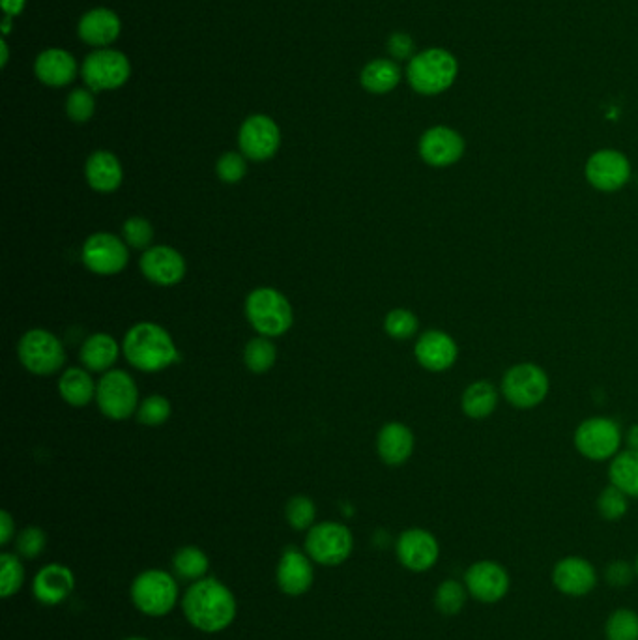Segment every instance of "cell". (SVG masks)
I'll return each instance as SVG.
<instances>
[{
    "instance_id": "1",
    "label": "cell",
    "mask_w": 638,
    "mask_h": 640,
    "mask_svg": "<svg viewBox=\"0 0 638 640\" xmlns=\"http://www.w3.org/2000/svg\"><path fill=\"white\" fill-rule=\"evenodd\" d=\"M182 611L191 627L201 633L216 635L232 626L238 614V603L225 582L208 575L189 584L182 596Z\"/></svg>"
},
{
    "instance_id": "2",
    "label": "cell",
    "mask_w": 638,
    "mask_h": 640,
    "mask_svg": "<svg viewBox=\"0 0 638 640\" xmlns=\"http://www.w3.org/2000/svg\"><path fill=\"white\" fill-rule=\"evenodd\" d=\"M122 350L126 360L145 373H158L180 360L173 337L154 322H139L130 328Z\"/></svg>"
},
{
    "instance_id": "3",
    "label": "cell",
    "mask_w": 638,
    "mask_h": 640,
    "mask_svg": "<svg viewBox=\"0 0 638 640\" xmlns=\"http://www.w3.org/2000/svg\"><path fill=\"white\" fill-rule=\"evenodd\" d=\"M459 75L455 55L442 47H431L408 60L406 81L421 96H438L453 87Z\"/></svg>"
},
{
    "instance_id": "4",
    "label": "cell",
    "mask_w": 638,
    "mask_h": 640,
    "mask_svg": "<svg viewBox=\"0 0 638 640\" xmlns=\"http://www.w3.org/2000/svg\"><path fill=\"white\" fill-rule=\"evenodd\" d=\"M130 597L135 609L145 616H167L180 601L178 579L165 569H146L131 582Z\"/></svg>"
},
{
    "instance_id": "5",
    "label": "cell",
    "mask_w": 638,
    "mask_h": 640,
    "mask_svg": "<svg viewBox=\"0 0 638 640\" xmlns=\"http://www.w3.org/2000/svg\"><path fill=\"white\" fill-rule=\"evenodd\" d=\"M246 317L255 332L270 339L287 334L294 320L289 300L285 298V294L272 287H261L249 292Z\"/></svg>"
},
{
    "instance_id": "6",
    "label": "cell",
    "mask_w": 638,
    "mask_h": 640,
    "mask_svg": "<svg viewBox=\"0 0 638 640\" xmlns=\"http://www.w3.org/2000/svg\"><path fill=\"white\" fill-rule=\"evenodd\" d=\"M304 551L315 564L335 568L350 558L354 551V538L345 524L324 521L307 530Z\"/></svg>"
},
{
    "instance_id": "7",
    "label": "cell",
    "mask_w": 638,
    "mask_h": 640,
    "mask_svg": "<svg viewBox=\"0 0 638 640\" xmlns=\"http://www.w3.org/2000/svg\"><path fill=\"white\" fill-rule=\"evenodd\" d=\"M549 375L536 364L509 367L502 379V395L515 408H534L549 395Z\"/></svg>"
},
{
    "instance_id": "8",
    "label": "cell",
    "mask_w": 638,
    "mask_h": 640,
    "mask_svg": "<svg viewBox=\"0 0 638 640\" xmlns=\"http://www.w3.org/2000/svg\"><path fill=\"white\" fill-rule=\"evenodd\" d=\"M17 356L23 367L34 375H53L66 362L64 347L57 335L36 328L21 337Z\"/></svg>"
},
{
    "instance_id": "9",
    "label": "cell",
    "mask_w": 638,
    "mask_h": 640,
    "mask_svg": "<svg viewBox=\"0 0 638 640\" xmlns=\"http://www.w3.org/2000/svg\"><path fill=\"white\" fill-rule=\"evenodd\" d=\"M96 401L103 416H107L109 420H128L137 410L139 390L135 386V380L126 371L113 369L107 371L98 382Z\"/></svg>"
},
{
    "instance_id": "10",
    "label": "cell",
    "mask_w": 638,
    "mask_h": 640,
    "mask_svg": "<svg viewBox=\"0 0 638 640\" xmlns=\"http://www.w3.org/2000/svg\"><path fill=\"white\" fill-rule=\"evenodd\" d=\"M622 431L610 418H588L575 431V448L590 461H607L620 453Z\"/></svg>"
},
{
    "instance_id": "11",
    "label": "cell",
    "mask_w": 638,
    "mask_h": 640,
    "mask_svg": "<svg viewBox=\"0 0 638 640\" xmlns=\"http://www.w3.org/2000/svg\"><path fill=\"white\" fill-rule=\"evenodd\" d=\"M83 79L94 92L116 90L130 79L131 64L128 57L115 49H98L83 62Z\"/></svg>"
},
{
    "instance_id": "12",
    "label": "cell",
    "mask_w": 638,
    "mask_h": 640,
    "mask_svg": "<svg viewBox=\"0 0 638 640\" xmlns=\"http://www.w3.org/2000/svg\"><path fill=\"white\" fill-rule=\"evenodd\" d=\"M128 261V244L115 234H92L83 244V262L96 276H115L128 266Z\"/></svg>"
},
{
    "instance_id": "13",
    "label": "cell",
    "mask_w": 638,
    "mask_h": 640,
    "mask_svg": "<svg viewBox=\"0 0 638 640\" xmlns=\"http://www.w3.org/2000/svg\"><path fill=\"white\" fill-rule=\"evenodd\" d=\"M588 184L595 190L612 193L622 190L631 178V163L627 156L614 148H603L594 152L584 167Z\"/></svg>"
},
{
    "instance_id": "14",
    "label": "cell",
    "mask_w": 638,
    "mask_h": 640,
    "mask_svg": "<svg viewBox=\"0 0 638 640\" xmlns=\"http://www.w3.org/2000/svg\"><path fill=\"white\" fill-rule=\"evenodd\" d=\"M464 586L472 599L493 605L508 596L511 579L508 569L494 560H479L464 573Z\"/></svg>"
},
{
    "instance_id": "15",
    "label": "cell",
    "mask_w": 638,
    "mask_h": 640,
    "mask_svg": "<svg viewBox=\"0 0 638 640\" xmlns=\"http://www.w3.org/2000/svg\"><path fill=\"white\" fill-rule=\"evenodd\" d=\"M395 554L403 568L412 573L433 569L440 558V543L425 528H408L395 543Z\"/></svg>"
},
{
    "instance_id": "16",
    "label": "cell",
    "mask_w": 638,
    "mask_h": 640,
    "mask_svg": "<svg viewBox=\"0 0 638 640\" xmlns=\"http://www.w3.org/2000/svg\"><path fill=\"white\" fill-rule=\"evenodd\" d=\"M238 145L247 160L266 161L274 158L281 146V131L276 120L266 115L246 118L238 133Z\"/></svg>"
},
{
    "instance_id": "17",
    "label": "cell",
    "mask_w": 638,
    "mask_h": 640,
    "mask_svg": "<svg viewBox=\"0 0 638 640\" xmlns=\"http://www.w3.org/2000/svg\"><path fill=\"white\" fill-rule=\"evenodd\" d=\"M276 581L285 596H304L315 582V562L298 547H287L277 562Z\"/></svg>"
},
{
    "instance_id": "18",
    "label": "cell",
    "mask_w": 638,
    "mask_h": 640,
    "mask_svg": "<svg viewBox=\"0 0 638 640\" xmlns=\"http://www.w3.org/2000/svg\"><path fill=\"white\" fill-rule=\"evenodd\" d=\"M420 156L431 167H450L464 156L463 135L450 126H435L421 135Z\"/></svg>"
},
{
    "instance_id": "19",
    "label": "cell",
    "mask_w": 638,
    "mask_h": 640,
    "mask_svg": "<svg viewBox=\"0 0 638 640\" xmlns=\"http://www.w3.org/2000/svg\"><path fill=\"white\" fill-rule=\"evenodd\" d=\"M552 584L564 596H588L597 586L594 564L582 556H566L552 568Z\"/></svg>"
},
{
    "instance_id": "20",
    "label": "cell",
    "mask_w": 638,
    "mask_h": 640,
    "mask_svg": "<svg viewBox=\"0 0 638 640\" xmlns=\"http://www.w3.org/2000/svg\"><path fill=\"white\" fill-rule=\"evenodd\" d=\"M143 276L160 287H173L186 276L184 257L169 246H154L146 249L141 257Z\"/></svg>"
},
{
    "instance_id": "21",
    "label": "cell",
    "mask_w": 638,
    "mask_h": 640,
    "mask_svg": "<svg viewBox=\"0 0 638 640\" xmlns=\"http://www.w3.org/2000/svg\"><path fill=\"white\" fill-rule=\"evenodd\" d=\"M75 590V575L64 564H47L34 575L32 594L45 607H57L72 596Z\"/></svg>"
},
{
    "instance_id": "22",
    "label": "cell",
    "mask_w": 638,
    "mask_h": 640,
    "mask_svg": "<svg viewBox=\"0 0 638 640\" xmlns=\"http://www.w3.org/2000/svg\"><path fill=\"white\" fill-rule=\"evenodd\" d=\"M414 354L421 367L433 373H442L451 369L457 362L459 349L450 334L442 330H429L420 335Z\"/></svg>"
},
{
    "instance_id": "23",
    "label": "cell",
    "mask_w": 638,
    "mask_h": 640,
    "mask_svg": "<svg viewBox=\"0 0 638 640\" xmlns=\"http://www.w3.org/2000/svg\"><path fill=\"white\" fill-rule=\"evenodd\" d=\"M122 23L120 17L109 8H94L79 21V38L87 45L107 49L120 36Z\"/></svg>"
},
{
    "instance_id": "24",
    "label": "cell",
    "mask_w": 638,
    "mask_h": 640,
    "mask_svg": "<svg viewBox=\"0 0 638 640\" xmlns=\"http://www.w3.org/2000/svg\"><path fill=\"white\" fill-rule=\"evenodd\" d=\"M377 450L386 465H403L414 451V433L405 423H386L378 433Z\"/></svg>"
},
{
    "instance_id": "25",
    "label": "cell",
    "mask_w": 638,
    "mask_h": 640,
    "mask_svg": "<svg viewBox=\"0 0 638 640\" xmlns=\"http://www.w3.org/2000/svg\"><path fill=\"white\" fill-rule=\"evenodd\" d=\"M34 73L47 87H66L77 75V62L64 49H47L34 62Z\"/></svg>"
},
{
    "instance_id": "26",
    "label": "cell",
    "mask_w": 638,
    "mask_h": 640,
    "mask_svg": "<svg viewBox=\"0 0 638 640\" xmlns=\"http://www.w3.org/2000/svg\"><path fill=\"white\" fill-rule=\"evenodd\" d=\"M85 176H87L88 186L100 193H113L120 188L124 180V171L120 160L113 152L98 150L87 160L85 165Z\"/></svg>"
},
{
    "instance_id": "27",
    "label": "cell",
    "mask_w": 638,
    "mask_h": 640,
    "mask_svg": "<svg viewBox=\"0 0 638 640\" xmlns=\"http://www.w3.org/2000/svg\"><path fill=\"white\" fill-rule=\"evenodd\" d=\"M96 390H98V384H94L88 369H81V367L66 369L64 375L58 380V392L72 407L88 405L96 397Z\"/></svg>"
},
{
    "instance_id": "28",
    "label": "cell",
    "mask_w": 638,
    "mask_h": 640,
    "mask_svg": "<svg viewBox=\"0 0 638 640\" xmlns=\"http://www.w3.org/2000/svg\"><path fill=\"white\" fill-rule=\"evenodd\" d=\"M403 72L393 59L371 60L362 73L360 83L371 94H388L401 83Z\"/></svg>"
},
{
    "instance_id": "29",
    "label": "cell",
    "mask_w": 638,
    "mask_h": 640,
    "mask_svg": "<svg viewBox=\"0 0 638 640\" xmlns=\"http://www.w3.org/2000/svg\"><path fill=\"white\" fill-rule=\"evenodd\" d=\"M120 347L109 334H94L81 347V362L88 371H109L118 360Z\"/></svg>"
},
{
    "instance_id": "30",
    "label": "cell",
    "mask_w": 638,
    "mask_h": 640,
    "mask_svg": "<svg viewBox=\"0 0 638 640\" xmlns=\"http://www.w3.org/2000/svg\"><path fill=\"white\" fill-rule=\"evenodd\" d=\"M498 399H500V393L494 388V384L487 380H478L464 390L461 407L468 418L483 420V418H489L496 410Z\"/></svg>"
},
{
    "instance_id": "31",
    "label": "cell",
    "mask_w": 638,
    "mask_h": 640,
    "mask_svg": "<svg viewBox=\"0 0 638 640\" xmlns=\"http://www.w3.org/2000/svg\"><path fill=\"white\" fill-rule=\"evenodd\" d=\"M208 569H210L208 554L195 545H186L174 553L173 573L180 581H201L204 577H208Z\"/></svg>"
},
{
    "instance_id": "32",
    "label": "cell",
    "mask_w": 638,
    "mask_h": 640,
    "mask_svg": "<svg viewBox=\"0 0 638 640\" xmlns=\"http://www.w3.org/2000/svg\"><path fill=\"white\" fill-rule=\"evenodd\" d=\"M610 485L618 487L629 498H638V453L622 451L612 457L609 468Z\"/></svg>"
},
{
    "instance_id": "33",
    "label": "cell",
    "mask_w": 638,
    "mask_h": 640,
    "mask_svg": "<svg viewBox=\"0 0 638 640\" xmlns=\"http://www.w3.org/2000/svg\"><path fill=\"white\" fill-rule=\"evenodd\" d=\"M468 590L464 586V582L448 579V581L440 582L435 592L436 611L444 616H457L463 611L466 601H468Z\"/></svg>"
},
{
    "instance_id": "34",
    "label": "cell",
    "mask_w": 638,
    "mask_h": 640,
    "mask_svg": "<svg viewBox=\"0 0 638 640\" xmlns=\"http://www.w3.org/2000/svg\"><path fill=\"white\" fill-rule=\"evenodd\" d=\"M25 584V566L17 553L0 554V594L4 599L15 596Z\"/></svg>"
},
{
    "instance_id": "35",
    "label": "cell",
    "mask_w": 638,
    "mask_h": 640,
    "mask_svg": "<svg viewBox=\"0 0 638 640\" xmlns=\"http://www.w3.org/2000/svg\"><path fill=\"white\" fill-rule=\"evenodd\" d=\"M276 345L270 341V337H255L247 343L244 350V360L247 369L253 373H266L276 364Z\"/></svg>"
},
{
    "instance_id": "36",
    "label": "cell",
    "mask_w": 638,
    "mask_h": 640,
    "mask_svg": "<svg viewBox=\"0 0 638 640\" xmlns=\"http://www.w3.org/2000/svg\"><path fill=\"white\" fill-rule=\"evenodd\" d=\"M607 640H638V614L633 609H616L605 622Z\"/></svg>"
},
{
    "instance_id": "37",
    "label": "cell",
    "mask_w": 638,
    "mask_h": 640,
    "mask_svg": "<svg viewBox=\"0 0 638 640\" xmlns=\"http://www.w3.org/2000/svg\"><path fill=\"white\" fill-rule=\"evenodd\" d=\"M285 517H287V523L290 524V528H294L298 532L309 530L311 526H315L317 506L309 496H292L287 502Z\"/></svg>"
},
{
    "instance_id": "38",
    "label": "cell",
    "mask_w": 638,
    "mask_h": 640,
    "mask_svg": "<svg viewBox=\"0 0 638 640\" xmlns=\"http://www.w3.org/2000/svg\"><path fill=\"white\" fill-rule=\"evenodd\" d=\"M627 510H629V496L614 485L603 489L597 498V511L605 521H620Z\"/></svg>"
},
{
    "instance_id": "39",
    "label": "cell",
    "mask_w": 638,
    "mask_h": 640,
    "mask_svg": "<svg viewBox=\"0 0 638 640\" xmlns=\"http://www.w3.org/2000/svg\"><path fill=\"white\" fill-rule=\"evenodd\" d=\"M420 328L418 317L408 309H393L384 319V330L393 339H410Z\"/></svg>"
},
{
    "instance_id": "40",
    "label": "cell",
    "mask_w": 638,
    "mask_h": 640,
    "mask_svg": "<svg viewBox=\"0 0 638 640\" xmlns=\"http://www.w3.org/2000/svg\"><path fill=\"white\" fill-rule=\"evenodd\" d=\"M137 418L148 427L163 425L171 418V403L163 395H150L137 408Z\"/></svg>"
},
{
    "instance_id": "41",
    "label": "cell",
    "mask_w": 638,
    "mask_h": 640,
    "mask_svg": "<svg viewBox=\"0 0 638 640\" xmlns=\"http://www.w3.org/2000/svg\"><path fill=\"white\" fill-rule=\"evenodd\" d=\"M96 111V100L92 96V92L87 88H75L70 92L68 100H66V113L72 122L83 124L94 117Z\"/></svg>"
},
{
    "instance_id": "42",
    "label": "cell",
    "mask_w": 638,
    "mask_h": 640,
    "mask_svg": "<svg viewBox=\"0 0 638 640\" xmlns=\"http://www.w3.org/2000/svg\"><path fill=\"white\" fill-rule=\"evenodd\" d=\"M45 545H47V536L40 526H27L15 538L17 554L25 560L38 558L44 553Z\"/></svg>"
},
{
    "instance_id": "43",
    "label": "cell",
    "mask_w": 638,
    "mask_h": 640,
    "mask_svg": "<svg viewBox=\"0 0 638 640\" xmlns=\"http://www.w3.org/2000/svg\"><path fill=\"white\" fill-rule=\"evenodd\" d=\"M122 236H124V242L133 249H148L152 244V238H154V229L150 225V221H146L145 218H139V216H133V218L126 219L124 227H122Z\"/></svg>"
},
{
    "instance_id": "44",
    "label": "cell",
    "mask_w": 638,
    "mask_h": 640,
    "mask_svg": "<svg viewBox=\"0 0 638 640\" xmlns=\"http://www.w3.org/2000/svg\"><path fill=\"white\" fill-rule=\"evenodd\" d=\"M216 173L223 184H236L247 173L246 156L240 152L223 154L216 165Z\"/></svg>"
},
{
    "instance_id": "45",
    "label": "cell",
    "mask_w": 638,
    "mask_h": 640,
    "mask_svg": "<svg viewBox=\"0 0 638 640\" xmlns=\"http://www.w3.org/2000/svg\"><path fill=\"white\" fill-rule=\"evenodd\" d=\"M637 575V569L631 564H627L625 560H614L612 564H609V568L605 571V577L609 581L610 586L614 588H624L629 586L631 581L635 579Z\"/></svg>"
},
{
    "instance_id": "46",
    "label": "cell",
    "mask_w": 638,
    "mask_h": 640,
    "mask_svg": "<svg viewBox=\"0 0 638 640\" xmlns=\"http://www.w3.org/2000/svg\"><path fill=\"white\" fill-rule=\"evenodd\" d=\"M388 53L395 62L397 60H410L414 53V40L405 32H393L388 40Z\"/></svg>"
},
{
    "instance_id": "47",
    "label": "cell",
    "mask_w": 638,
    "mask_h": 640,
    "mask_svg": "<svg viewBox=\"0 0 638 640\" xmlns=\"http://www.w3.org/2000/svg\"><path fill=\"white\" fill-rule=\"evenodd\" d=\"M15 538L14 517L8 511L0 513V545L6 547Z\"/></svg>"
},
{
    "instance_id": "48",
    "label": "cell",
    "mask_w": 638,
    "mask_h": 640,
    "mask_svg": "<svg viewBox=\"0 0 638 640\" xmlns=\"http://www.w3.org/2000/svg\"><path fill=\"white\" fill-rule=\"evenodd\" d=\"M25 4L27 0H2V10L8 17H15L23 12Z\"/></svg>"
},
{
    "instance_id": "49",
    "label": "cell",
    "mask_w": 638,
    "mask_h": 640,
    "mask_svg": "<svg viewBox=\"0 0 638 640\" xmlns=\"http://www.w3.org/2000/svg\"><path fill=\"white\" fill-rule=\"evenodd\" d=\"M627 446H629V450L637 451L638 453V423L633 425L629 429V433H627Z\"/></svg>"
},
{
    "instance_id": "50",
    "label": "cell",
    "mask_w": 638,
    "mask_h": 640,
    "mask_svg": "<svg viewBox=\"0 0 638 640\" xmlns=\"http://www.w3.org/2000/svg\"><path fill=\"white\" fill-rule=\"evenodd\" d=\"M0 47H2V66H6V62H8V45H6V42H2Z\"/></svg>"
},
{
    "instance_id": "51",
    "label": "cell",
    "mask_w": 638,
    "mask_h": 640,
    "mask_svg": "<svg viewBox=\"0 0 638 640\" xmlns=\"http://www.w3.org/2000/svg\"><path fill=\"white\" fill-rule=\"evenodd\" d=\"M124 640H150V639H146V637H128V639H124Z\"/></svg>"
},
{
    "instance_id": "52",
    "label": "cell",
    "mask_w": 638,
    "mask_h": 640,
    "mask_svg": "<svg viewBox=\"0 0 638 640\" xmlns=\"http://www.w3.org/2000/svg\"><path fill=\"white\" fill-rule=\"evenodd\" d=\"M635 569H637V577H638V556H637V562H635Z\"/></svg>"
}]
</instances>
